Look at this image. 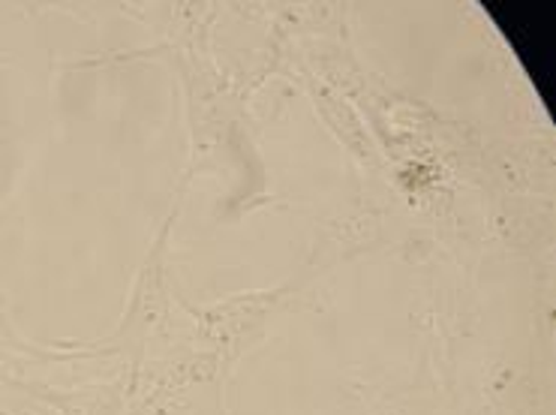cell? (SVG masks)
Masks as SVG:
<instances>
[{
	"mask_svg": "<svg viewBox=\"0 0 556 415\" xmlns=\"http://www.w3.org/2000/svg\"><path fill=\"white\" fill-rule=\"evenodd\" d=\"M0 61H7V58H0Z\"/></svg>",
	"mask_w": 556,
	"mask_h": 415,
	"instance_id": "obj_7",
	"label": "cell"
},
{
	"mask_svg": "<svg viewBox=\"0 0 556 415\" xmlns=\"http://www.w3.org/2000/svg\"><path fill=\"white\" fill-rule=\"evenodd\" d=\"M0 362H10V364H22L25 359H18V355H10V352H0ZM30 364V362H27Z\"/></svg>",
	"mask_w": 556,
	"mask_h": 415,
	"instance_id": "obj_6",
	"label": "cell"
},
{
	"mask_svg": "<svg viewBox=\"0 0 556 415\" xmlns=\"http://www.w3.org/2000/svg\"><path fill=\"white\" fill-rule=\"evenodd\" d=\"M316 109H319V115L323 121L334 130V136L340 142L346 144V151H350L355 160H362L364 166H376L379 163V151H376L374 139L364 133V124L355 117L350 105L343 103L337 93L325 91L316 97Z\"/></svg>",
	"mask_w": 556,
	"mask_h": 415,
	"instance_id": "obj_4",
	"label": "cell"
},
{
	"mask_svg": "<svg viewBox=\"0 0 556 415\" xmlns=\"http://www.w3.org/2000/svg\"><path fill=\"white\" fill-rule=\"evenodd\" d=\"M178 304L190 316V328H193V335L187 340L195 350L214 352L226 377H232L235 364L268 338V331L280 316L313 311V304L301 299L298 284L235 292L229 299L214 301L205 307H193L187 301H178Z\"/></svg>",
	"mask_w": 556,
	"mask_h": 415,
	"instance_id": "obj_2",
	"label": "cell"
},
{
	"mask_svg": "<svg viewBox=\"0 0 556 415\" xmlns=\"http://www.w3.org/2000/svg\"><path fill=\"white\" fill-rule=\"evenodd\" d=\"M18 367H27V362H0V415H58L18 386Z\"/></svg>",
	"mask_w": 556,
	"mask_h": 415,
	"instance_id": "obj_5",
	"label": "cell"
},
{
	"mask_svg": "<svg viewBox=\"0 0 556 415\" xmlns=\"http://www.w3.org/2000/svg\"><path fill=\"white\" fill-rule=\"evenodd\" d=\"M18 386L58 415H124L127 403H130L132 377L127 367H121L115 379L61 389V386L46 382V379L30 377V374H25V367H18Z\"/></svg>",
	"mask_w": 556,
	"mask_h": 415,
	"instance_id": "obj_3",
	"label": "cell"
},
{
	"mask_svg": "<svg viewBox=\"0 0 556 415\" xmlns=\"http://www.w3.org/2000/svg\"><path fill=\"white\" fill-rule=\"evenodd\" d=\"M187 181L178 190V205L168 211L163 226L156 229L154 241L144 253L139 272L132 277L130 299L121 313L117 325L97 340H78V347L97 352V359H115L121 367L136 374L148 359H156L175 338L172 328V280H168V250H172V232L181 217V199Z\"/></svg>",
	"mask_w": 556,
	"mask_h": 415,
	"instance_id": "obj_1",
	"label": "cell"
}]
</instances>
